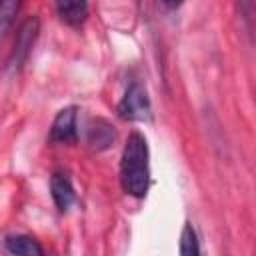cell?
Returning <instances> with one entry per match:
<instances>
[{
  "instance_id": "7",
  "label": "cell",
  "mask_w": 256,
  "mask_h": 256,
  "mask_svg": "<svg viewBox=\"0 0 256 256\" xmlns=\"http://www.w3.org/2000/svg\"><path fill=\"white\" fill-rule=\"evenodd\" d=\"M56 12H58V16L64 24L80 26L88 18V2H84V0H80V2H58Z\"/></svg>"
},
{
  "instance_id": "6",
  "label": "cell",
  "mask_w": 256,
  "mask_h": 256,
  "mask_svg": "<svg viewBox=\"0 0 256 256\" xmlns=\"http://www.w3.org/2000/svg\"><path fill=\"white\" fill-rule=\"evenodd\" d=\"M4 246L12 256H44L42 244L30 234H12L4 240Z\"/></svg>"
},
{
  "instance_id": "2",
  "label": "cell",
  "mask_w": 256,
  "mask_h": 256,
  "mask_svg": "<svg viewBox=\"0 0 256 256\" xmlns=\"http://www.w3.org/2000/svg\"><path fill=\"white\" fill-rule=\"evenodd\" d=\"M118 114L120 118L132 120V122H146L152 118V106H150V98L144 84L132 82L126 88L122 100L118 102Z\"/></svg>"
},
{
  "instance_id": "5",
  "label": "cell",
  "mask_w": 256,
  "mask_h": 256,
  "mask_svg": "<svg viewBox=\"0 0 256 256\" xmlns=\"http://www.w3.org/2000/svg\"><path fill=\"white\" fill-rule=\"evenodd\" d=\"M50 194H52V200L60 212H66L76 200L74 186L64 172H54L50 176Z\"/></svg>"
},
{
  "instance_id": "4",
  "label": "cell",
  "mask_w": 256,
  "mask_h": 256,
  "mask_svg": "<svg viewBox=\"0 0 256 256\" xmlns=\"http://www.w3.org/2000/svg\"><path fill=\"white\" fill-rule=\"evenodd\" d=\"M48 140L52 144H74L78 140V108L76 106H66L56 114L50 126Z\"/></svg>"
},
{
  "instance_id": "9",
  "label": "cell",
  "mask_w": 256,
  "mask_h": 256,
  "mask_svg": "<svg viewBox=\"0 0 256 256\" xmlns=\"http://www.w3.org/2000/svg\"><path fill=\"white\" fill-rule=\"evenodd\" d=\"M178 250H180V256H202V252H200V244H198V236H196V230H194V226H192L190 222H186L184 228H182Z\"/></svg>"
},
{
  "instance_id": "3",
  "label": "cell",
  "mask_w": 256,
  "mask_h": 256,
  "mask_svg": "<svg viewBox=\"0 0 256 256\" xmlns=\"http://www.w3.org/2000/svg\"><path fill=\"white\" fill-rule=\"evenodd\" d=\"M38 34H40V20H38V16L26 18L22 22V26L18 28V34H16V40H14V48H12V54H10V60H8V64L12 68L18 70L28 60V56L32 52V46L38 40Z\"/></svg>"
},
{
  "instance_id": "10",
  "label": "cell",
  "mask_w": 256,
  "mask_h": 256,
  "mask_svg": "<svg viewBox=\"0 0 256 256\" xmlns=\"http://www.w3.org/2000/svg\"><path fill=\"white\" fill-rule=\"evenodd\" d=\"M18 10H20V2H16V0H0V36L12 26Z\"/></svg>"
},
{
  "instance_id": "1",
  "label": "cell",
  "mask_w": 256,
  "mask_h": 256,
  "mask_svg": "<svg viewBox=\"0 0 256 256\" xmlns=\"http://www.w3.org/2000/svg\"><path fill=\"white\" fill-rule=\"evenodd\" d=\"M122 190L134 198H144L150 186V150L140 132H132L120 156Z\"/></svg>"
},
{
  "instance_id": "8",
  "label": "cell",
  "mask_w": 256,
  "mask_h": 256,
  "mask_svg": "<svg viewBox=\"0 0 256 256\" xmlns=\"http://www.w3.org/2000/svg\"><path fill=\"white\" fill-rule=\"evenodd\" d=\"M88 142L96 150H106L114 142V128L106 120L96 118L88 128Z\"/></svg>"
}]
</instances>
